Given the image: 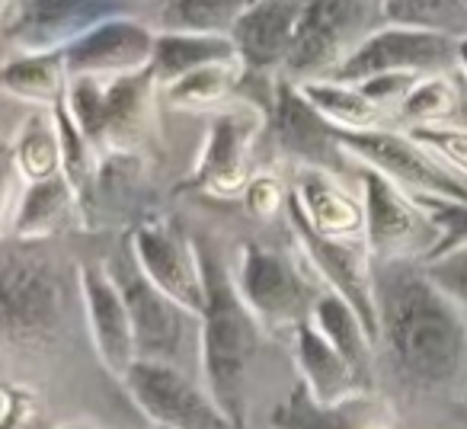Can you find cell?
Here are the masks:
<instances>
[{
    "instance_id": "6da1fadb",
    "label": "cell",
    "mask_w": 467,
    "mask_h": 429,
    "mask_svg": "<svg viewBox=\"0 0 467 429\" xmlns=\"http://www.w3.org/2000/svg\"><path fill=\"white\" fill-rule=\"evenodd\" d=\"M378 359L403 394L445 397L467 384V318L422 260H375Z\"/></svg>"
},
{
    "instance_id": "7a4b0ae2",
    "label": "cell",
    "mask_w": 467,
    "mask_h": 429,
    "mask_svg": "<svg viewBox=\"0 0 467 429\" xmlns=\"http://www.w3.org/2000/svg\"><path fill=\"white\" fill-rule=\"evenodd\" d=\"M202 276H205V311H202L199 378L234 429H250L247 401L250 378L263 346L266 327L256 320L237 292L227 263L208 237H195Z\"/></svg>"
},
{
    "instance_id": "3957f363",
    "label": "cell",
    "mask_w": 467,
    "mask_h": 429,
    "mask_svg": "<svg viewBox=\"0 0 467 429\" xmlns=\"http://www.w3.org/2000/svg\"><path fill=\"white\" fill-rule=\"evenodd\" d=\"M67 286L46 241L4 244L0 260V324L10 352H48L65 330Z\"/></svg>"
},
{
    "instance_id": "277c9868",
    "label": "cell",
    "mask_w": 467,
    "mask_h": 429,
    "mask_svg": "<svg viewBox=\"0 0 467 429\" xmlns=\"http://www.w3.org/2000/svg\"><path fill=\"white\" fill-rule=\"evenodd\" d=\"M106 269L116 279L135 327L138 359L150 362H167L182 369L186 359L199 365V343H202V314L182 308L167 292L154 286L138 267L131 244L125 241L116 254L106 260Z\"/></svg>"
},
{
    "instance_id": "5b68a950",
    "label": "cell",
    "mask_w": 467,
    "mask_h": 429,
    "mask_svg": "<svg viewBox=\"0 0 467 429\" xmlns=\"http://www.w3.org/2000/svg\"><path fill=\"white\" fill-rule=\"evenodd\" d=\"M384 26V0H307L298 42L282 68V78L298 87L333 78L358 46Z\"/></svg>"
},
{
    "instance_id": "8992f818",
    "label": "cell",
    "mask_w": 467,
    "mask_h": 429,
    "mask_svg": "<svg viewBox=\"0 0 467 429\" xmlns=\"http://www.w3.org/2000/svg\"><path fill=\"white\" fill-rule=\"evenodd\" d=\"M307 273L311 267L305 263V256L295 260L273 247L247 241L237 254L234 282L266 330H282V327L295 330L301 320L311 318L320 295L327 292L320 288V279H307Z\"/></svg>"
},
{
    "instance_id": "52a82bcc",
    "label": "cell",
    "mask_w": 467,
    "mask_h": 429,
    "mask_svg": "<svg viewBox=\"0 0 467 429\" xmlns=\"http://www.w3.org/2000/svg\"><path fill=\"white\" fill-rule=\"evenodd\" d=\"M161 90L150 71L129 74V78H71L67 87V110L97 154L129 151L148 129L154 112V93Z\"/></svg>"
},
{
    "instance_id": "ba28073f",
    "label": "cell",
    "mask_w": 467,
    "mask_h": 429,
    "mask_svg": "<svg viewBox=\"0 0 467 429\" xmlns=\"http://www.w3.org/2000/svg\"><path fill=\"white\" fill-rule=\"evenodd\" d=\"M352 173L362 183L365 244L375 260H422L435 254L441 231L420 199L403 193L397 183L352 157Z\"/></svg>"
},
{
    "instance_id": "9c48e42d",
    "label": "cell",
    "mask_w": 467,
    "mask_h": 429,
    "mask_svg": "<svg viewBox=\"0 0 467 429\" xmlns=\"http://www.w3.org/2000/svg\"><path fill=\"white\" fill-rule=\"evenodd\" d=\"M339 144L358 163H368L390 183L410 193L413 199H441L467 205V183L445 167L439 157L407 131L378 129V131H339Z\"/></svg>"
},
{
    "instance_id": "30bf717a",
    "label": "cell",
    "mask_w": 467,
    "mask_h": 429,
    "mask_svg": "<svg viewBox=\"0 0 467 429\" xmlns=\"http://www.w3.org/2000/svg\"><path fill=\"white\" fill-rule=\"evenodd\" d=\"M288 222H292L298 254L311 267L327 292H337L358 311L362 324L368 327L371 340L378 346V305H375V256L365 241H337L324 237L311 228L298 195L288 193Z\"/></svg>"
},
{
    "instance_id": "8fae6325",
    "label": "cell",
    "mask_w": 467,
    "mask_h": 429,
    "mask_svg": "<svg viewBox=\"0 0 467 429\" xmlns=\"http://www.w3.org/2000/svg\"><path fill=\"white\" fill-rule=\"evenodd\" d=\"M116 16H135L131 0H4V39L20 55L65 52Z\"/></svg>"
},
{
    "instance_id": "7c38bea8",
    "label": "cell",
    "mask_w": 467,
    "mask_h": 429,
    "mask_svg": "<svg viewBox=\"0 0 467 429\" xmlns=\"http://www.w3.org/2000/svg\"><path fill=\"white\" fill-rule=\"evenodd\" d=\"M122 384L138 410L161 429H234L202 378H192L186 369L138 359Z\"/></svg>"
},
{
    "instance_id": "4fadbf2b",
    "label": "cell",
    "mask_w": 467,
    "mask_h": 429,
    "mask_svg": "<svg viewBox=\"0 0 467 429\" xmlns=\"http://www.w3.org/2000/svg\"><path fill=\"white\" fill-rule=\"evenodd\" d=\"M378 74H413V78H458V39L410 26H384L339 68L333 78L339 84H362Z\"/></svg>"
},
{
    "instance_id": "5bb4252c",
    "label": "cell",
    "mask_w": 467,
    "mask_h": 429,
    "mask_svg": "<svg viewBox=\"0 0 467 429\" xmlns=\"http://www.w3.org/2000/svg\"><path fill=\"white\" fill-rule=\"evenodd\" d=\"M269 131H273L279 151L301 161V167H317L327 173L352 170V157L339 144V135L317 110L305 99L298 84L279 74L273 110H269Z\"/></svg>"
},
{
    "instance_id": "9a60e30c",
    "label": "cell",
    "mask_w": 467,
    "mask_h": 429,
    "mask_svg": "<svg viewBox=\"0 0 467 429\" xmlns=\"http://www.w3.org/2000/svg\"><path fill=\"white\" fill-rule=\"evenodd\" d=\"M157 33L141 16H116L99 23L87 36L65 48V65L71 78H129L150 71Z\"/></svg>"
},
{
    "instance_id": "2e32d148",
    "label": "cell",
    "mask_w": 467,
    "mask_h": 429,
    "mask_svg": "<svg viewBox=\"0 0 467 429\" xmlns=\"http://www.w3.org/2000/svg\"><path fill=\"white\" fill-rule=\"evenodd\" d=\"M80 298H84L87 324H90L99 365L122 382L131 371V365L138 362V343L129 305H125L106 263H84L80 267Z\"/></svg>"
},
{
    "instance_id": "e0dca14e",
    "label": "cell",
    "mask_w": 467,
    "mask_h": 429,
    "mask_svg": "<svg viewBox=\"0 0 467 429\" xmlns=\"http://www.w3.org/2000/svg\"><path fill=\"white\" fill-rule=\"evenodd\" d=\"M129 244L138 267L161 292H167L189 311H205V276L195 241L176 235L170 225H138Z\"/></svg>"
},
{
    "instance_id": "ac0fdd59",
    "label": "cell",
    "mask_w": 467,
    "mask_h": 429,
    "mask_svg": "<svg viewBox=\"0 0 467 429\" xmlns=\"http://www.w3.org/2000/svg\"><path fill=\"white\" fill-rule=\"evenodd\" d=\"M307 0H250L234 26V46L244 71L282 74L301 33Z\"/></svg>"
},
{
    "instance_id": "d6986e66",
    "label": "cell",
    "mask_w": 467,
    "mask_h": 429,
    "mask_svg": "<svg viewBox=\"0 0 467 429\" xmlns=\"http://www.w3.org/2000/svg\"><path fill=\"white\" fill-rule=\"evenodd\" d=\"M260 135V119L254 112H221L212 122L205 151L195 167L192 186L208 195H234L250 186V154Z\"/></svg>"
},
{
    "instance_id": "ffe728a7",
    "label": "cell",
    "mask_w": 467,
    "mask_h": 429,
    "mask_svg": "<svg viewBox=\"0 0 467 429\" xmlns=\"http://www.w3.org/2000/svg\"><path fill=\"white\" fill-rule=\"evenodd\" d=\"M273 429H394V407L384 397L362 391L346 401L324 403L307 391L305 382L269 413Z\"/></svg>"
},
{
    "instance_id": "44dd1931",
    "label": "cell",
    "mask_w": 467,
    "mask_h": 429,
    "mask_svg": "<svg viewBox=\"0 0 467 429\" xmlns=\"http://www.w3.org/2000/svg\"><path fill=\"white\" fill-rule=\"evenodd\" d=\"M292 350H295V365L301 371V382L307 384V391L317 401L337 403L352 394L371 391L362 382V375L352 369L349 359L324 337V330L314 324V318L301 320L292 330Z\"/></svg>"
},
{
    "instance_id": "7402d4cb",
    "label": "cell",
    "mask_w": 467,
    "mask_h": 429,
    "mask_svg": "<svg viewBox=\"0 0 467 429\" xmlns=\"http://www.w3.org/2000/svg\"><path fill=\"white\" fill-rule=\"evenodd\" d=\"M295 195L314 231L337 241H365V205L337 183V176L317 167H301Z\"/></svg>"
},
{
    "instance_id": "603a6c76",
    "label": "cell",
    "mask_w": 467,
    "mask_h": 429,
    "mask_svg": "<svg viewBox=\"0 0 467 429\" xmlns=\"http://www.w3.org/2000/svg\"><path fill=\"white\" fill-rule=\"evenodd\" d=\"M78 189L71 186L65 173L26 183L20 199L10 202L7 237H14V241H48L52 235L65 231L67 222L78 214Z\"/></svg>"
},
{
    "instance_id": "cb8c5ba5",
    "label": "cell",
    "mask_w": 467,
    "mask_h": 429,
    "mask_svg": "<svg viewBox=\"0 0 467 429\" xmlns=\"http://www.w3.org/2000/svg\"><path fill=\"white\" fill-rule=\"evenodd\" d=\"M237 46L231 36H189V33H157L154 61H150V74H154L157 87H173L182 78L202 71V68L221 65V61H237Z\"/></svg>"
},
{
    "instance_id": "d4e9b609",
    "label": "cell",
    "mask_w": 467,
    "mask_h": 429,
    "mask_svg": "<svg viewBox=\"0 0 467 429\" xmlns=\"http://www.w3.org/2000/svg\"><path fill=\"white\" fill-rule=\"evenodd\" d=\"M247 7L250 0H144L157 33L189 36H234V26Z\"/></svg>"
},
{
    "instance_id": "484cf974",
    "label": "cell",
    "mask_w": 467,
    "mask_h": 429,
    "mask_svg": "<svg viewBox=\"0 0 467 429\" xmlns=\"http://www.w3.org/2000/svg\"><path fill=\"white\" fill-rule=\"evenodd\" d=\"M0 84H4V90H7L10 97L23 99V103L55 110V106L67 99L71 74H67L65 55L61 52L14 55V58L4 65Z\"/></svg>"
},
{
    "instance_id": "4316f807",
    "label": "cell",
    "mask_w": 467,
    "mask_h": 429,
    "mask_svg": "<svg viewBox=\"0 0 467 429\" xmlns=\"http://www.w3.org/2000/svg\"><path fill=\"white\" fill-rule=\"evenodd\" d=\"M314 324L324 330V337L343 352L352 362V369L362 375V382L371 388V378H375V359H378V346L371 340L368 327L362 324L358 311L349 305L346 298H339L337 292H324L314 308Z\"/></svg>"
},
{
    "instance_id": "83f0119b",
    "label": "cell",
    "mask_w": 467,
    "mask_h": 429,
    "mask_svg": "<svg viewBox=\"0 0 467 429\" xmlns=\"http://www.w3.org/2000/svg\"><path fill=\"white\" fill-rule=\"evenodd\" d=\"M301 93L339 131H378L388 129V119H394L378 103H371L356 84L311 80V84H301Z\"/></svg>"
},
{
    "instance_id": "f1b7e54d",
    "label": "cell",
    "mask_w": 467,
    "mask_h": 429,
    "mask_svg": "<svg viewBox=\"0 0 467 429\" xmlns=\"http://www.w3.org/2000/svg\"><path fill=\"white\" fill-rule=\"evenodd\" d=\"M10 173L20 176L23 186L61 173V141H58L55 116L46 119L42 112H36V116H29L26 122H23L20 138H16V144H14Z\"/></svg>"
},
{
    "instance_id": "f546056e",
    "label": "cell",
    "mask_w": 467,
    "mask_h": 429,
    "mask_svg": "<svg viewBox=\"0 0 467 429\" xmlns=\"http://www.w3.org/2000/svg\"><path fill=\"white\" fill-rule=\"evenodd\" d=\"M384 16L390 26L467 39V0H384Z\"/></svg>"
},
{
    "instance_id": "4dcf8cb0",
    "label": "cell",
    "mask_w": 467,
    "mask_h": 429,
    "mask_svg": "<svg viewBox=\"0 0 467 429\" xmlns=\"http://www.w3.org/2000/svg\"><path fill=\"white\" fill-rule=\"evenodd\" d=\"M467 93L461 87V80L454 74H441V78H422L413 87V93L407 97V103L400 106L397 119L407 122L410 129L416 125H441L454 122L464 106Z\"/></svg>"
},
{
    "instance_id": "1f68e13d",
    "label": "cell",
    "mask_w": 467,
    "mask_h": 429,
    "mask_svg": "<svg viewBox=\"0 0 467 429\" xmlns=\"http://www.w3.org/2000/svg\"><path fill=\"white\" fill-rule=\"evenodd\" d=\"M244 65L237 61H221V65L202 68V71L182 78L180 84L167 87V97L180 110H212V106L224 103L227 97L241 93Z\"/></svg>"
},
{
    "instance_id": "d6a6232c",
    "label": "cell",
    "mask_w": 467,
    "mask_h": 429,
    "mask_svg": "<svg viewBox=\"0 0 467 429\" xmlns=\"http://www.w3.org/2000/svg\"><path fill=\"white\" fill-rule=\"evenodd\" d=\"M52 116L55 125H58V141H61V173L71 180V186L78 189L80 199H90L93 180H97V148L84 135L74 112L67 110V99L55 106Z\"/></svg>"
},
{
    "instance_id": "836d02e7",
    "label": "cell",
    "mask_w": 467,
    "mask_h": 429,
    "mask_svg": "<svg viewBox=\"0 0 467 429\" xmlns=\"http://www.w3.org/2000/svg\"><path fill=\"white\" fill-rule=\"evenodd\" d=\"M413 141L429 148L451 173H458L467 183V129L458 122H441V125H416L407 129Z\"/></svg>"
},
{
    "instance_id": "e575fe53",
    "label": "cell",
    "mask_w": 467,
    "mask_h": 429,
    "mask_svg": "<svg viewBox=\"0 0 467 429\" xmlns=\"http://www.w3.org/2000/svg\"><path fill=\"white\" fill-rule=\"evenodd\" d=\"M426 273L467 318V244L426 260Z\"/></svg>"
},
{
    "instance_id": "d590c367",
    "label": "cell",
    "mask_w": 467,
    "mask_h": 429,
    "mask_svg": "<svg viewBox=\"0 0 467 429\" xmlns=\"http://www.w3.org/2000/svg\"><path fill=\"white\" fill-rule=\"evenodd\" d=\"M420 202L426 205V212L432 214V222L441 231V244L435 247L432 256L448 254V250L467 244V205H461V202H441V199H420Z\"/></svg>"
},
{
    "instance_id": "8d00e7d4",
    "label": "cell",
    "mask_w": 467,
    "mask_h": 429,
    "mask_svg": "<svg viewBox=\"0 0 467 429\" xmlns=\"http://www.w3.org/2000/svg\"><path fill=\"white\" fill-rule=\"evenodd\" d=\"M422 78H413V74H378V78H368L362 84H356L371 103H378L384 112L397 119L400 106L407 103V97L413 93V87L420 84Z\"/></svg>"
},
{
    "instance_id": "74e56055",
    "label": "cell",
    "mask_w": 467,
    "mask_h": 429,
    "mask_svg": "<svg viewBox=\"0 0 467 429\" xmlns=\"http://www.w3.org/2000/svg\"><path fill=\"white\" fill-rule=\"evenodd\" d=\"M39 397L20 384H4V423L0 429H36L39 426Z\"/></svg>"
},
{
    "instance_id": "f35d334b",
    "label": "cell",
    "mask_w": 467,
    "mask_h": 429,
    "mask_svg": "<svg viewBox=\"0 0 467 429\" xmlns=\"http://www.w3.org/2000/svg\"><path fill=\"white\" fill-rule=\"evenodd\" d=\"M247 205L256 218H273L275 212H282V205H288V193L273 180V176H256L247 186Z\"/></svg>"
},
{
    "instance_id": "ab89813d",
    "label": "cell",
    "mask_w": 467,
    "mask_h": 429,
    "mask_svg": "<svg viewBox=\"0 0 467 429\" xmlns=\"http://www.w3.org/2000/svg\"><path fill=\"white\" fill-rule=\"evenodd\" d=\"M458 80H461V87H464V93H467V39L458 42Z\"/></svg>"
},
{
    "instance_id": "60d3db41",
    "label": "cell",
    "mask_w": 467,
    "mask_h": 429,
    "mask_svg": "<svg viewBox=\"0 0 467 429\" xmlns=\"http://www.w3.org/2000/svg\"><path fill=\"white\" fill-rule=\"evenodd\" d=\"M458 125H464L467 129V99H464V106H461V112H458V119H454Z\"/></svg>"
},
{
    "instance_id": "b9f144b4",
    "label": "cell",
    "mask_w": 467,
    "mask_h": 429,
    "mask_svg": "<svg viewBox=\"0 0 467 429\" xmlns=\"http://www.w3.org/2000/svg\"><path fill=\"white\" fill-rule=\"evenodd\" d=\"M58 429H99V426H90V423H67V426H58Z\"/></svg>"
},
{
    "instance_id": "7bdbcfd3",
    "label": "cell",
    "mask_w": 467,
    "mask_h": 429,
    "mask_svg": "<svg viewBox=\"0 0 467 429\" xmlns=\"http://www.w3.org/2000/svg\"><path fill=\"white\" fill-rule=\"evenodd\" d=\"M154 429H161V426H154Z\"/></svg>"
}]
</instances>
